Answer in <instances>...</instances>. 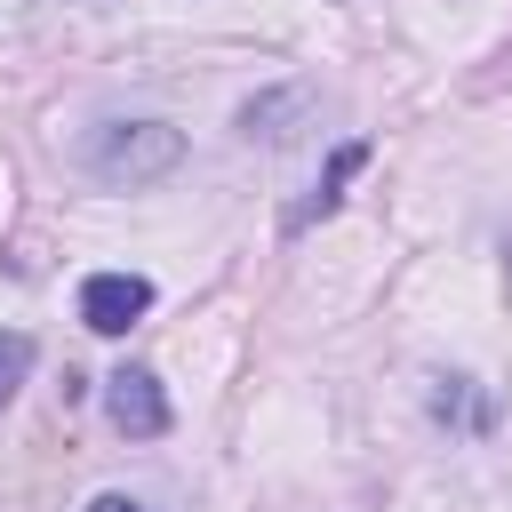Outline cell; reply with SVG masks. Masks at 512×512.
<instances>
[{
	"mask_svg": "<svg viewBox=\"0 0 512 512\" xmlns=\"http://www.w3.org/2000/svg\"><path fill=\"white\" fill-rule=\"evenodd\" d=\"M88 512H144V504H136V496H96Z\"/></svg>",
	"mask_w": 512,
	"mask_h": 512,
	"instance_id": "obj_6",
	"label": "cell"
},
{
	"mask_svg": "<svg viewBox=\"0 0 512 512\" xmlns=\"http://www.w3.org/2000/svg\"><path fill=\"white\" fill-rule=\"evenodd\" d=\"M176 152H184V136H176V128L136 120V128H112V136L96 144V176H128V184H144V176L176 168Z\"/></svg>",
	"mask_w": 512,
	"mask_h": 512,
	"instance_id": "obj_1",
	"label": "cell"
},
{
	"mask_svg": "<svg viewBox=\"0 0 512 512\" xmlns=\"http://www.w3.org/2000/svg\"><path fill=\"white\" fill-rule=\"evenodd\" d=\"M24 376H32V336H16V328H8V336H0V408L16 400V384H24Z\"/></svg>",
	"mask_w": 512,
	"mask_h": 512,
	"instance_id": "obj_5",
	"label": "cell"
},
{
	"mask_svg": "<svg viewBox=\"0 0 512 512\" xmlns=\"http://www.w3.org/2000/svg\"><path fill=\"white\" fill-rule=\"evenodd\" d=\"M104 416H112V432H128V440H160V432H168V392H160V376H152V368H112V376H104Z\"/></svg>",
	"mask_w": 512,
	"mask_h": 512,
	"instance_id": "obj_2",
	"label": "cell"
},
{
	"mask_svg": "<svg viewBox=\"0 0 512 512\" xmlns=\"http://www.w3.org/2000/svg\"><path fill=\"white\" fill-rule=\"evenodd\" d=\"M144 312H152V280L144 272H96V280H80V320L96 336H128Z\"/></svg>",
	"mask_w": 512,
	"mask_h": 512,
	"instance_id": "obj_3",
	"label": "cell"
},
{
	"mask_svg": "<svg viewBox=\"0 0 512 512\" xmlns=\"http://www.w3.org/2000/svg\"><path fill=\"white\" fill-rule=\"evenodd\" d=\"M360 160H368V144H336V160H328V176H320V184H312V200H304V208L288 216V232H304L312 216H328V208H336V184H344V176H352Z\"/></svg>",
	"mask_w": 512,
	"mask_h": 512,
	"instance_id": "obj_4",
	"label": "cell"
}]
</instances>
